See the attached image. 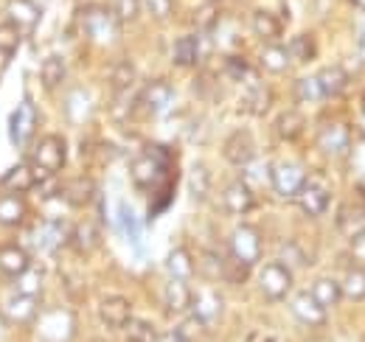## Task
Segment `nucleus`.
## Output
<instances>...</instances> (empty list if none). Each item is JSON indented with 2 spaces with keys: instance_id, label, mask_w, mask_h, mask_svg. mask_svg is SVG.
Segmentation results:
<instances>
[{
  "instance_id": "obj_29",
  "label": "nucleus",
  "mask_w": 365,
  "mask_h": 342,
  "mask_svg": "<svg viewBox=\"0 0 365 342\" xmlns=\"http://www.w3.org/2000/svg\"><path fill=\"white\" fill-rule=\"evenodd\" d=\"M318 82L320 90H323V98H337L349 87V73H346L343 65H329L318 73Z\"/></svg>"
},
{
  "instance_id": "obj_59",
  "label": "nucleus",
  "mask_w": 365,
  "mask_h": 342,
  "mask_svg": "<svg viewBox=\"0 0 365 342\" xmlns=\"http://www.w3.org/2000/svg\"><path fill=\"white\" fill-rule=\"evenodd\" d=\"M360 135H365V115H363V124H360Z\"/></svg>"
},
{
  "instance_id": "obj_4",
  "label": "nucleus",
  "mask_w": 365,
  "mask_h": 342,
  "mask_svg": "<svg viewBox=\"0 0 365 342\" xmlns=\"http://www.w3.org/2000/svg\"><path fill=\"white\" fill-rule=\"evenodd\" d=\"M0 314L11 326H29L40 317V295L26 292V289H14L0 300Z\"/></svg>"
},
{
  "instance_id": "obj_58",
  "label": "nucleus",
  "mask_w": 365,
  "mask_h": 342,
  "mask_svg": "<svg viewBox=\"0 0 365 342\" xmlns=\"http://www.w3.org/2000/svg\"><path fill=\"white\" fill-rule=\"evenodd\" d=\"M360 113L365 115V90H363V98H360Z\"/></svg>"
},
{
  "instance_id": "obj_12",
  "label": "nucleus",
  "mask_w": 365,
  "mask_h": 342,
  "mask_svg": "<svg viewBox=\"0 0 365 342\" xmlns=\"http://www.w3.org/2000/svg\"><path fill=\"white\" fill-rule=\"evenodd\" d=\"M222 157L228 160L230 166H239V169H247L253 160H256V140H253V132L247 129H236L230 132L222 143Z\"/></svg>"
},
{
  "instance_id": "obj_23",
  "label": "nucleus",
  "mask_w": 365,
  "mask_h": 342,
  "mask_svg": "<svg viewBox=\"0 0 365 342\" xmlns=\"http://www.w3.org/2000/svg\"><path fill=\"white\" fill-rule=\"evenodd\" d=\"M160 298H163V309H166L169 314H182V311L191 309L194 292L188 289V281H175V278H169L166 286H163V292H160Z\"/></svg>"
},
{
  "instance_id": "obj_20",
  "label": "nucleus",
  "mask_w": 365,
  "mask_h": 342,
  "mask_svg": "<svg viewBox=\"0 0 365 342\" xmlns=\"http://www.w3.org/2000/svg\"><path fill=\"white\" fill-rule=\"evenodd\" d=\"M270 107H273V90L262 82H250V87L245 90V95L239 101V113L262 118L270 113Z\"/></svg>"
},
{
  "instance_id": "obj_35",
  "label": "nucleus",
  "mask_w": 365,
  "mask_h": 342,
  "mask_svg": "<svg viewBox=\"0 0 365 342\" xmlns=\"http://www.w3.org/2000/svg\"><path fill=\"white\" fill-rule=\"evenodd\" d=\"M65 76H68V65H65V59L59 56V53H51L43 59V65H40V82L46 90H56V87L65 82Z\"/></svg>"
},
{
  "instance_id": "obj_41",
  "label": "nucleus",
  "mask_w": 365,
  "mask_h": 342,
  "mask_svg": "<svg viewBox=\"0 0 365 342\" xmlns=\"http://www.w3.org/2000/svg\"><path fill=\"white\" fill-rule=\"evenodd\" d=\"M23 40V31L14 26V23H9L6 17L0 20V56H11L14 51H17V45Z\"/></svg>"
},
{
  "instance_id": "obj_46",
  "label": "nucleus",
  "mask_w": 365,
  "mask_h": 342,
  "mask_svg": "<svg viewBox=\"0 0 365 342\" xmlns=\"http://www.w3.org/2000/svg\"><path fill=\"white\" fill-rule=\"evenodd\" d=\"M140 6H143V0H113V14H115V20L121 23V28L124 26H130V23H135L138 14H140Z\"/></svg>"
},
{
  "instance_id": "obj_9",
  "label": "nucleus",
  "mask_w": 365,
  "mask_h": 342,
  "mask_svg": "<svg viewBox=\"0 0 365 342\" xmlns=\"http://www.w3.org/2000/svg\"><path fill=\"white\" fill-rule=\"evenodd\" d=\"M172 101H175V87L169 85L166 79H152L149 85H146L143 90H140V93H138L135 113H140V115H149V118H155V115L166 113Z\"/></svg>"
},
{
  "instance_id": "obj_55",
  "label": "nucleus",
  "mask_w": 365,
  "mask_h": 342,
  "mask_svg": "<svg viewBox=\"0 0 365 342\" xmlns=\"http://www.w3.org/2000/svg\"><path fill=\"white\" fill-rule=\"evenodd\" d=\"M247 342H278L273 337V334H264V331H253L250 337H247Z\"/></svg>"
},
{
  "instance_id": "obj_11",
  "label": "nucleus",
  "mask_w": 365,
  "mask_h": 342,
  "mask_svg": "<svg viewBox=\"0 0 365 342\" xmlns=\"http://www.w3.org/2000/svg\"><path fill=\"white\" fill-rule=\"evenodd\" d=\"M351 135H354L351 124H346V121H326V124L318 129L320 152L329 155V157H340V155H346L349 146H351V140H354Z\"/></svg>"
},
{
  "instance_id": "obj_57",
  "label": "nucleus",
  "mask_w": 365,
  "mask_h": 342,
  "mask_svg": "<svg viewBox=\"0 0 365 342\" xmlns=\"http://www.w3.org/2000/svg\"><path fill=\"white\" fill-rule=\"evenodd\" d=\"M158 342H182V340L172 331V334H166V337H158Z\"/></svg>"
},
{
  "instance_id": "obj_34",
  "label": "nucleus",
  "mask_w": 365,
  "mask_h": 342,
  "mask_svg": "<svg viewBox=\"0 0 365 342\" xmlns=\"http://www.w3.org/2000/svg\"><path fill=\"white\" fill-rule=\"evenodd\" d=\"M307 129V118L298 113V110H284L278 118H275V135L281 140H298Z\"/></svg>"
},
{
  "instance_id": "obj_54",
  "label": "nucleus",
  "mask_w": 365,
  "mask_h": 342,
  "mask_svg": "<svg viewBox=\"0 0 365 342\" xmlns=\"http://www.w3.org/2000/svg\"><path fill=\"white\" fill-rule=\"evenodd\" d=\"M351 253H354L357 258H365V236H360V239L351 242Z\"/></svg>"
},
{
  "instance_id": "obj_3",
  "label": "nucleus",
  "mask_w": 365,
  "mask_h": 342,
  "mask_svg": "<svg viewBox=\"0 0 365 342\" xmlns=\"http://www.w3.org/2000/svg\"><path fill=\"white\" fill-rule=\"evenodd\" d=\"M79 26L96 43H110L121 31V23L115 20L113 9H107V6H88V9H82L79 11Z\"/></svg>"
},
{
  "instance_id": "obj_45",
  "label": "nucleus",
  "mask_w": 365,
  "mask_h": 342,
  "mask_svg": "<svg viewBox=\"0 0 365 342\" xmlns=\"http://www.w3.org/2000/svg\"><path fill=\"white\" fill-rule=\"evenodd\" d=\"M205 331H208V326H205L202 320H197L194 314H188V317L182 320L180 326L175 328V334H178L182 342H202Z\"/></svg>"
},
{
  "instance_id": "obj_49",
  "label": "nucleus",
  "mask_w": 365,
  "mask_h": 342,
  "mask_svg": "<svg viewBox=\"0 0 365 342\" xmlns=\"http://www.w3.org/2000/svg\"><path fill=\"white\" fill-rule=\"evenodd\" d=\"M225 73H228L233 82H247L253 79V71L247 65L245 56H225Z\"/></svg>"
},
{
  "instance_id": "obj_51",
  "label": "nucleus",
  "mask_w": 365,
  "mask_h": 342,
  "mask_svg": "<svg viewBox=\"0 0 365 342\" xmlns=\"http://www.w3.org/2000/svg\"><path fill=\"white\" fill-rule=\"evenodd\" d=\"M143 6L155 20H169L175 11V0H143Z\"/></svg>"
},
{
  "instance_id": "obj_22",
  "label": "nucleus",
  "mask_w": 365,
  "mask_h": 342,
  "mask_svg": "<svg viewBox=\"0 0 365 342\" xmlns=\"http://www.w3.org/2000/svg\"><path fill=\"white\" fill-rule=\"evenodd\" d=\"M71 230H73V224H68V222H62V219L46 222V224H40V227L34 230V242H37L43 250H59V247L71 244Z\"/></svg>"
},
{
  "instance_id": "obj_40",
  "label": "nucleus",
  "mask_w": 365,
  "mask_h": 342,
  "mask_svg": "<svg viewBox=\"0 0 365 342\" xmlns=\"http://www.w3.org/2000/svg\"><path fill=\"white\" fill-rule=\"evenodd\" d=\"M349 174L365 185V135H360L357 140H351V146H349Z\"/></svg>"
},
{
  "instance_id": "obj_38",
  "label": "nucleus",
  "mask_w": 365,
  "mask_h": 342,
  "mask_svg": "<svg viewBox=\"0 0 365 342\" xmlns=\"http://www.w3.org/2000/svg\"><path fill=\"white\" fill-rule=\"evenodd\" d=\"M135 76H138V71L130 59L115 62L113 71H110V87H113V93H127V90H133Z\"/></svg>"
},
{
  "instance_id": "obj_25",
  "label": "nucleus",
  "mask_w": 365,
  "mask_h": 342,
  "mask_svg": "<svg viewBox=\"0 0 365 342\" xmlns=\"http://www.w3.org/2000/svg\"><path fill=\"white\" fill-rule=\"evenodd\" d=\"M62 200L71 208H85L96 200V182L91 177H73L71 182L62 185Z\"/></svg>"
},
{
  "instance_id": "obj_50",
  "label": "nucleus",
  "mask_w": 365,
  "mask_h": 342,
  "mask_svg": "<svg viewBox=\"0 0 365 342\" xmlns=\"http://www.w3.org/2000/svg\"><path fill=\"white\" fill-rule=\"evenodd\" d=\"M217 23H220V6H217V3H205V6L197 11V28L211 31Z\"/></svg>"
},
{
  "instance_id": "obj_36",
  "label": "nucleus",
  "mask_w": 365,
  "mask_h": 342,
  "mask_svg": "<svg viewBox=\"0 0 365 342\" xmlns=\"http://www.w3.org/2000/svg\"><path fill=\"white\" fill-rule=\"evenodd\" d=\"M287 51H289V59H292V62L309 65V62H315V56H318V43H315L312 34H295V37L289 40V45H287Z\"/></svg>"
},
{
  "instance_id": "obj_19",
  "label": "nucleus",
  "mask_w": 365,
  "mask_h": 342,
  "mask_svg": "<svg viewBox=\"0 0 365 342\" xmlns=\"http://www.w3.org/2000/svg\"><path fill=\"white\" fill-rule=\"evenodd\" d=\"M31 269V256L20 244H0V275L9 281L23 278Z\"/></svg>"
},
{
  "instance_id": "obj_7",
  "label": "nucleus",
  "mask_w": 365,
  "mask_h": 342,
  "mask_svg": "<svg viewBox=\"0 0 365 342\" xmlns=\"http://www.w3.org/2000/svg\"><path fill=\"white\" fill-rule=\"evenodd\" d=\"M31 163L46 174H59L68 163V143L62 135H46L31 152Z\"/></svg>"
},
{
  "instance_id": "obj_1",
  "label": "nucleus",
  "mask_w": 365,
  "mask_h": 342,
  "mask_svg": "<svg viewBox=\"0 0 365 342\" xmlns=\"http://www.w3.org/2000/svg\"><path fill=\"white\" fill-rule=\"evenodd\" d=\"M130 177H133L138 191L152 194L160 202V208L169 205L166 200L172 197V182H169V177H172V152L166 146H158V143L146 146L140 155L133 157Z\"/></svg>"
},
{
  "instance_id": "obj_52",
  "label": "nucleus",
  "mask_w": 365,
  "mask_h": 342,
  "mask_svg": "<svg viewBox=\"0 0 365 342\" xmlns=\"http://www.w3.org/2000/svg\"><path fill=\"white\" fill-rule=\"evenodd\" d=\"M284 264L292 269L295 264H307V258L301 253V247L295 244V242H289V244H284Z\"/></svg>"
},
{
  "instance_id": "obj_39",
  "label": "nucleus",
  "mask_w": 365,
  "mask_h": 342,
  "mask_svg": "<svg viewBox=\"0 0 365 342\" xmlns=\"http://www.w3.org/2000/svg\"><path fill=\"white\" fill-rule=\"evenodd\" d=\"M340 286H343V298L354 300V303L365 300V269L351 266V269L346 272V278L340 281Z\"/></svg>"
},
{
  "instance_id": "obj_32",
  "label": "nucleus",
  "mask_w": 365,
  "mask_h": 342,
  "mask_svg": "<svg viewBox=\"0 0 365 342\" xmlns=\"http://www.w3.org/2000/svg\"><path fill=\"white\" fill-rule=\"evenodd\" d=\"M98 244H101V230H98V224H93V222H79V224H73V230H71V247H73V250H79V253H93Z\"/></svg>"
},
{
  "instance_id": "obj_18",
  "label": "nucleus",
  "mask_w": 365,
  "mask_h": 342,
  "mask_svg": "<svg viewBox=\"0 0 365 342\" xmlns=\"http://www.w3.org/2000/svg\"><path fill=\"white\" fill-rule=\"evenodd\" d=\"M98 320L107 326V328H115L121 331L130 320H133V303L121 295H110L98 303Z\"/></svg>"
},
{
  "instance_id": "obj_60",
  "label": "nucleus",
  "mask_w": 365,
  "mask_h": 342,
  "mask_svg": "<svg viewBox=\"0 0 365 342\" xmlns=\"http://www.w3.org/2000/svg\"><path fill=\"white\" fill-rule=\"evenodd\" d=\"M208 3H220V0H208Z\"/></svg>"
},
{
  "instance_id": "obj_14",
  "label": "nucleus",
  "mask_w": 365,
  "mask_h": 342,
  "mask_svg": "<svg viewBox=\"0 0 365 342\" xmlns=\"http://www.w3.org/2000/svg\"><path fill=\"white\" fill-rule=\"evenodd\" d=\"M289 311H292V317H295L298 323H304V326H309V328H318V326L326 323V309L315 300V295H312L309 289L295 292V295L289 298Z\"/></svg>"
},
{
  "instance_id": "obj_53",
  "label": "nucleus",
  "mask_w": 365,
  "mask_h": 342,
  "mask_svg": "<svg viewBox=\"0 0 365 342\" xmlns=\"http://www.w3.org/2000/svg\"><path fill=\"white\" fill-rule=\"evenodd\" d=\"M211 90H217V85H214V79H211L208 73H202V76L194 82V93H197L200 98H211Z\"/></svg>"
},
{
  "instance_id": "obj_10",
  "label": "nucleus",
  "mask_w": 365,
  "mask_h": 342,
  "mask_svg": "<svg viewBox=\"0 0 365 342\" xmlns=\"http://www.w3.org/2000/svg\"><path fill=\"white\" fill-rule=\"evenodd\" d=\"M37 132V107L31 98H23L14 113L9 115V140L17 149H26V143L31 140V135Z\"/></svg>"
},
{
  "instance_id": "obj_5",
  "label": "nucleus",
  "mask_w": 365,
  "mask_h": 342,
  "mask_svg": "<svg viewBox=\"0 0 365 342\" xmlns=\"http://www.w3.org/2000/svg\"><path fill=\"white\" fill-rule=\"evenodd\" d=\"M307 169L295 160H278V163H270V185L278 197L284 200H295L307 182Z\"/></svg>"
},
{
  "instance_id": "obj_43",
  "label": "nucleus",
  "mask_w": 365,
  "mask_h": 342,
  "mask_svg": "<svg viewBox=\"0 0 365 342\" xmlns=\"http://www.w3.org/2000/svg\"><path fill=\"white\" fill-rule=\"evenodd\" d=\"M118 224H121L124 236H127L133 244H140V222H138L135 211H133L127 202H118Z\"/></svg>"
},
{
  "instance_id": "obj_2",
  "label": "nucleus",
  "mask_w": 365,
  "mask_h": 342,
  "mask_svg": "<svg viewBox=\"0 0 365 342\" xmlns=\"http://www.w3.org/2000/svg\"><path fill=\"white\" fill-rule=\"evenodd\" d=\"M292 269L284 261H270L259 269V292L270 303H281L292 295Z\"/></svg>"
},
{
  "instance_id": "obj_48",
  "label": "nucleus",
  "mask_w": 365,
  "mask_h": 342,
  "mask_svg": "<svg viewBox=\"0 0 365 342\" xmlns=\"http://www.w3.org/2000/svg\"><path fill=\"white\" fill-rule=\"evenodd\" d=\"M250 269L253 266H247V264H242V261H236L233 256H228L225 258V269H222V281H228V284H245L250 278Z\"/></svg>"
},
{
  "instance_id": "obj_17",
  "label": "nucleus",
  "mask_w": 365,
  "mask_h": 342,
  "mask_svg": "<svg viewBox=\"0 0 365 342\" xmlns=\"http://www.w3.org/2000/svg\"><path fill=\"white\" fill-rule=\"evenodd\" d=\"M222 208L233 216H245L256 208V194L245 180H233L222 191Z\"/></svg>"
},
{
  "instance_id": "obj_30",
  "label": "nucleus",
  "mask_w": 365,
  "mask_h": 342,
  "mask_svg": "<svg viewBox=\"0 0 365 342\" xmlns=\"http://www.w3.org/2000/svg\"><path fill=\"white\" fill-rule=\"evenodd\" d=\"M172 62L178 68H194L200 62V37L197 34H182L172 45Z\"/></svg>"
},
{
  "instance_id": "obj_8",
  "label": "nucleus",
  "mask_w": 365,
  "mask_h": 342,
  "mask_svg": "<svg viewBox=\"0 0 365 342\" xmlns=\"http://www.w3.org/2000/svg\"><path fill=\"white\" fill-rule=\"evenodd\" d=\"M295 200H298L301 211L307 216H323L331 205V185L326 182L323 174H309Z\"/></svg>"
},
{
  "instance_id": "obj_15",
  "label": "nucleus",
  "mask_w": 365,
  "mask_h": 342,
  "mask_svg": "<svg viewBox=\"0 0 365 342\" xmlns=\"http://www.w3.org/2000/svg\"><path fill=\"white\" fill-rule=\"evenodd\" d=\"M337 230L349 242L365 236V200H349L337 208Z\"/></svg>"
},
{
  "instance_id": "obj_21",
  "label": "nucleus",
  "mask_w": 365,
  "mask_h": 342,
  "mask_svg": "<svg viewBox=\"0 0 365 342\" xmlns=\"http://www.w3.org/2000/svg\"><path fill=\"white\" fill-rule=\"evenodd\" d=\"M197 320H202L205 326H211V323H217L220 317H222V311H225V300L220 292H214V289H208V292H197L194 300H191V309H188Z\"/></svg>"
},
{
  "instance_id": "obj_31",
  "label": "nucleus",
  "mask_w": 365,
  "mask_h": 342,
  "mask_svg": "<svg viewBox=\"0 0 365 342\" xmlns=\"http://www.w3.org/2000/svg\"><path fill=\"white\" fill-rule=\"evenodd\" d=\"M65 113H68V121L73 124H85L93 113V98L85 87H76L68 98H65Z\"/></svg>"
},
{
  "instance_id": "obj_24",
  "label": "nucleus",
  "mask_w": 365,
  "mask_h": 342,
  "mask_svg": "<svg viewBox=\"0 0 365 342\" xmlns=\"http://www.w3.org/2000/svg\"><path fill=\"white\" fill-rule=\"evenodd\" d=\"M26 216H29V205L23 194H11V191L0 194V227H20Z\"/></svg>"
},
{
  "instance_id": "obj_16",
  "label": "nucleus",
  "mask_w": 365,
  "mask_h": 342,
  "mask_svg": "<svg viewBox=\"0 0 365 342\" xmlns=\"http://www.w3.org/2000/svg\"><path fill=\"white\" fill-rule=\"evenodd\" d=\"M40 174H46V171H40L34 163H17L0 177V188L11 191V194H29V191H34Z\"/></svg>"
},
{
  "instance_id": "obj_37",
  "label": "nucleus",
  "mask_w": 365,
  "mask_h": 342,
  "mask_svg": "<svg viewBox=\"0 0 365 342\" xmlns=\"http://www.w3.org/2000/svg\"><path fill=\"white\" fill-rule=\"evenodd\" d=\"M309 292L315 295V300H318L323 309H331V306H337L343 300V286L334 278H318Z\"/></svg>"
},
{
  "instance_id": "obj_44",
  "label": "nucleus",
  "mask_w": 365,
  "mask_h": 342,
  "mask_svg": "<svg viewBox=\"0 0 365 342\" xmlns=\"http://www.w3.org/2000/svg\"><path fill=\"white\" fill-rule=\"evenodd\" d=\"M295 95H298V101H304V104L323 101V90H320L318 73H315V76H301V79L295 82Z\"/></svg>"
},
{
  "instance_id": "obj_13",
  "label": "nucleus",
  "mask_w": 365,
  "mask_h": 342,
  "mask_svg": "<svg viewBox=\"0 0 365 342\" xmlns=\"http://www.w3.org/2000/svg\"><path fill=\"white\" fill-rule=\"evenodd\" d=\"M3 17L9 23H14L23 34H31L37 28L43 11H40V6L34 0H6L3 3Z\"/></svg>"
},
{
  "instance_id": "obj_42",
  "label": "nucleus",
  "mask_w": 365,
  "mask_h": 342,
  "mask_svg": "<svg viewBox=\"0 0 365 342\" xmlns=\"http://www.w3.org/2000/svg\"><path fill=\"white\" fill-rule=\"evenodd\" d=\"M124 331H127V342H158L155 326L149 320H140V317H133L124 326Z\"/></svg>"
},
{
  "instance_id": "obj_28",
  "label": "nucleus",
  "mask_w": 365,
  "mask_h": 342,
  "mask_svg": "<svg viewBox=\"0 0 365 342\" xmlns=\"http://www.w3.org/2000/svg\"><path fill=\"white\" fill-rule=\"evenodd\" d=\"M163 269L175 281H188L197 272V261H194V256L185 247H175V250H169V256L163 261Z\"/></svg>"
},
{
  "instance_id": "obj_27",
  "label": "nucleus",
  "mask_w": 365,
  "mask_h": 342,
  "mask_svg": "<svg viewBox=\"0 0 365 342\" xmlns=\"http://www.w3.org/2000/svg\"><path fill=\"white\" fill-rule=\"evenodd\" d=\"M211 188H214V174L205 163H194L188 169V197L194 202H205L211 197Z\"/></svg>"
},
{
  "instance_id": "obj_26",
  "label": "nucleus",
  "mask_w": 365,
  "mask_h": 342,
  "mask_svg": "<svg viewBox=\"0 0 365 342\" xmlns=\"http://www.w3.org/2000/svg\"><path fill=\"white\" fill-rule=\"evenodd\" d=\"M250 28L264 43H278V37L284 34V23L275 17L273 11H267V9H256L250 14Z\"/></svg>"
},
{
  "instance_id": "obj_33",
  "label": "nucleus",
  "mask_w": 365,
  "mask_h": 342,
  "mask_svg": "<svg viewBox=\"0 0 365 342\" xmlns=\"http://www.w3.org/2000/svg\"><path fill=\"white\" fill-rule=\"evenodd\" d=\"M289 62H292L289 51H287V45L281 43H267L262 48V53H259V65L267 73H284L289 68Z\"/></svg>"
},
{
  "instance_id": "obj_47",
  "label": "nucleus",
  "mask_w": 365,
  "mask_h": 342,
  "mask_svg": "<svg viewBox=\"0 0 365 342\" xmlns=\"http://www.w3.org/2000/svg\"><path fill=\"white\" fill-rule=\"evenodd\" d=\"M222 269H225V258L220 253H202L200 258V272L208 281H222Z\"/></svg>"
},
{
  "instance_id": "obj_61",
  "label": "nucleus",
  "mask_w": 365,
  "mask_h": 342,
  "mask_svg": "<svg viewBox=\"0 0 365 342\" xmlns=\"http://www.w3.org/2000/svg\"><path fill=\"white\" fill-rule=\"evenodd\" d=\"M98 342H101V340H98Z\"/></svg>"
},
{
  "instance_id": "obj_6",
  "label": "nucleus",
  "mask_w": 365,
  "mask_h": 342,
  "mask_svg": "<svg viewBox=\"0 0 365 342\" xmlns=\"http://www.w3.org/2000/svg\"><path fill=\"white\" fill-rule=\"evenodd\" d=\"M262 250H264L262 233L253 224L233 227V233H230L228 239V256H233L236 261H242V264H247V266H256L259 258H262Z\"/></svg>"
},
{
  "instance_id": "obj_56",
  "label": "nucleus",
  "mask_w": 365,
  "mask_h": 342,
  "mask_svg": "<svg viewBox=\"0 0 365 342\" xmlns=\"http://www.w3.org/2000/svg\"><path fill=\"white\" fill-rule=\"evenodd\" d=\"M357 53L365 59V28H360V37H357Z\"/></svg>"
}]
</instances>
